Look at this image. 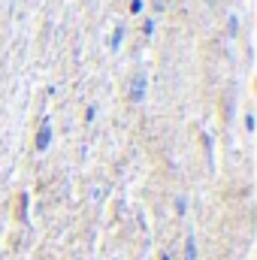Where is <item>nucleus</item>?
Listing matches in <instances>:
<instances>
[{"instance_id": "obj_1", "label": "nucleus", "mask_w": 257, "mask_h": 260, "mask_svg": "<svg viewBox=\"0 0 257 260\" xmlns=\"http://www.w3.org/2000/svg\"><path fill=\"white\" fill-rule=\"evenodd\" d=\"M145 97V76L142 73H136V79H133V85H130V100H142Z\"/></svg>"}, {"instance_id": "obj_2", "label": "nucleus", "mask_w": 257, "mask_h": 260, "mask_svg": "<svg viewBox=\"0 0 257 260\" xmlns=\"http://www.w3.org/2000/svg\"><path fill=\"white\" fill-rule=\"evenodd\" d=\"M49 142H52V124H49V121H43V127H40V133H37V148H40V151H46V148H49Z\"/></svg>"}, {"instance_id": "obj_3", "label": "nucleus", "mask_w": 257, "mask_h": 260, "mask_svg": "<svg viewBox=\"0 0 257 260\" xmlns=\"http://www.w3.org/2000/svg\"><path fill=\"white\" fill-rule=\"evenodd\" d=\"M185 260H197V242L194 239L185 242Z\"/></svg>"}, {"instance_id": "obj_4", "label": "nucleus", "mask_w": 257, "mask_h": 260, "mask_svg": "<svg viewBox=\"0 0 257 260\" xmlns=\"http://www.w3.org/2000/svg\"><path fill=\"white\" fill-rule=\"evenodd\" d=\"M121 37H124V30H121V27H118V30H115V34H112V40H109V49H112V52H115V49H118V46H121Z\"/></svg>"}, {"instance_id": "obj_5", "label": "nucleus", "mask_w": 257, "mask_h": 260, "mask_svg": "<svg viewBox=\"0 0 257 260\" xmlns=\"http://www.w3.org/2000/svg\"><path fill=\"white\" fill-rule=\"evenodd\" d=\"M176 212H179V215H185V212H188V200H185V197H179V200H176Z\"/></svg>"}, {"instance_id": "obj_6", "label": "nucleus", "mask_w": 257, "mask_h": 260, "mask_svg": "<svg viewBox=\"0 0 257 260\" xmlns=\"http://www.w3.org/2000/svg\"><path fill=\"white\" fill-rule=\"evenodd\" d=\"M130 12H133V15L142 12V0H133V3H130Z\"/></svg>"}, {"instance_id": "obj_7", "label": "nucleus", "mask_w": 257, "mask_h": 260, "mask_svg": "<svg viewBox=\"0 0 257 260\" xmlns=\"http://www.w3.org/2000/svg\"><path fill=\"white\" fill-rule=\"evenodd\" d=\"M239 30V21H236V15H230V34H236Z\"/></svg>"}]
</instances>
